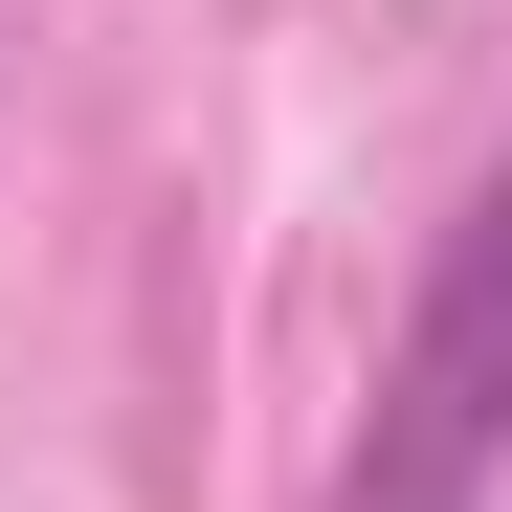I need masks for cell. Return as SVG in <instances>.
Listing matches in <instances>:
<instances>
[{
  "label": "cell",
  "instance_id": "cell-1",
  "mask_svg": "<svg viewBox=\"0 0 512 512\" xmlns=\"http://www.w3.org/2000/svg\"><path fill=\"white\" fill-rule=\"evenodd\" d=\"M490 468H512V156L468 179V223L423 245L401 357H379V401H357L334 512H490Z\"/></svg>",
  "mask_w": 512,
  "mask_h": 512
}]
</instances>
